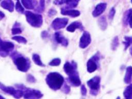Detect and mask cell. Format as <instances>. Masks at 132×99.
I'll use <instances>...</instances> for the list:
<instances>
[{
	"mask_svg": "<svg viewBox=\"0 0 132 99\" xmlns=\"http://www.w3.org/2000/svg\"><path fill=\"white\" fill-rule=\"evenodd\" d=\"M56 13V10H55L54 9H51L49 11H48V15L49 16H52V15H54V14H55Z\"/></svg>",
	"mask_w": 132,
	"mask_h": 99,
	"instance_id": "obj_37",
	"label": "cell"
},
{
	"mask_svg": "<svg viewBox=\"0 0 132 99\" xmlns=\"http://www.w3.org/2000/svg\"><path fill=\"white\" fill-rule=\"evenodd\" d=\"M27 79L28 81L32 82H34L36 81V79H35V77L32 75H31V74H28L27 76Z\"/></svg>",
	"mask_w": 132,
	"mask_h": 99,
	"instance_id": "obj_35",
	"label": "cell"
},
{
	"mask_svg": "<svg viewBox=\"0 0 132 99\" xmlns=\"http://www.w3.org/2000/svg\"><path fill=\"white\" fill-rule=\"evenodd\" d=\"M68 22L67 18H56L53 20L51 26L52 28L55 30L63 28L66 26Z\"/></svg>",
	"mask_w": 132,
	"mask_h": 99,
	"instance_id": "obj_10",
	"label": "cell"
},
{
	"mask_svg": "<svg viewBox=\"0 0 132 99\" xmlns=\"http://www.w3.org/2000/svg\"><path fill=\"white\" fill-rule=\"evenodd\" d=\"M45 9V0H40L38 6L35 9L36 12H43Z\"/></svg>",
	"mask_w": 132,
	"mask_h": 99,
	"instance_id": "obj_24",
	"label": "cell"
},
{
	"mask_svg": "<svg viewBox=\"0 0 132 99\" xmlns=\"http://www.w3.org/2000/svg\"><path fill=\"white\" fill-rule=\"evenodd\" d=\"M101 78L100 76H95L87 81V85L90 89V93L96 95L100 88Z\"/></svg>",
	"mask_w": 132,
	"mask_h": 99,
	"instance_id": "obj_5",
	"label": "cell"
},
{
	"mask_svg": "<svg viewBox=\"0 0 132 99\" xmlns=\"http://www.w3.org/2000/svg\"><path fill=\"white\" fill-rule=\"evenodd\" d=\"M84 27L81 23L79 22H74L71 23L67 28V30L70 32H74L76 29H79L82 30Z\"/></svg>",
	"mask_w": 132,
	"mask_h": 99,
	"instance_id": "obj_17",
	"label": "cell"
},
{
	"mask_svg": "<svg viewBox=\"0 0 132 99\" xmlns=\"http://www.w3.org/2000/svg\"><path fill=\"white\" fill-rule=\"evenodd\" d=\"M5 17V14L0 10V19H2Z\"/></svg>",
	"mask_w": 132,
	"mask_h": 99,
	"instance_id": "obj_39",
	"label": "cell"
},
{
	"mask_svg": "<svg viewBox=\"0 0 132 99\" xmlns=\"http://www.w3.org/2000/svg\"><path fill=\"white\" fill-rule=\"evenodd\" d=\"M12 39L16 41L19 43L26 44L27 43V40L24 37L21 36H15L12 37Z\"/></svg>",
	"mask_w": 132,
	"mask_h": 99,
	"instance_id": "obj_27",
	"label": "cell"
},
{
	"mask_svg": "<svg viewBox=\"0 0 132 99\" xmlns=\"http://www.w3.org/2000/svg\"><path fill=\"white\" fill-rule=\"evenodd\" d=\"M107 4L105 3H102L97 4L92 12V15L94 17L98 16L105 10Z\"/></svg>",
	"mask_w": 132,
	"mask_h": 99,
	"instance_id": "obj_12",
	"label": "cell"
},
{
	"mask_svg": "<svg viewBox=\"0 0 132 99\" xmlns=\"http://www.w3.org/2000/svg\"><path fill=\"white\" fill-rule=\"evenodd\" d=\"M80 92H81V94H82V95L83 96H85L87 94V89L85 87V86L84 85H81V87H80Z\"/></svg>",
	"mask_w": 132,
	"mask_h": 99,
	"instance_id": "obj_33",
	"label": "cell"
},
{
	"mask_svg": "<svg viewBox=\"0 0 132 99\" xmlns=\"http://www.w3.org/2000/svg\"><path fill=\"white\" fill-rule=\"evenodd\" d=\"M63 91L65 93L68 94L69 93V92L70 91V88L69 87V86H68L66 84H65L63 87Z\"/></svg>",
	"mask_w": 132,
	"mask_h": 99,
	"instance_id": "obj_34",
	"label": "cell"
},
{
	"mask_svg": "<svg viewBox=\"0 0 132 99\" xmlns=\"http://www.w3.org/2000/svg\"><path fill=\"white\" fill-rule=\"evenodd\" d=\"M15 9L16 10L20 13H23L24 12V8L22 5L21 4V3L19 1H17V2L15 4Z\"/></svg>",
	"mask_w": 132,
	"mask_h": 99,
	"instance_id": "obj_30",
	"label": "cell"
},
{
	"mask_svg": "<svg viewBox=\"0 0 132 99\" xmlns=\"http://www.w3.org/2000/svg\"><path fill=\"white\" fill-rule=\"evenodd\" d=\"M61 63V59L59 58H56L52 59L48 63L51 66H58Z\"/></svg>",
	"mask_w": 132,
	"mask_h": 99,
	"instance_id": "obj_29",
	"label": "cell"
},
{
	"mask_svg": "<svg viewBox=\"0 0 132 99\" xmlns=\"http://www.w3.org/2000/svg\"><path fill=\"white\" fill-rule=\"evenodd\" d=\"M61 13L62 15H69L72 17H77L78 16L80 13L78 10L75 9H64L63 8H61Z\"/></svg>",
	"mask_w": 132,
	"mask_h": 99,
	"instance_id": "obj_15",
	"label": "cell"
},
{
	"mask_svg": "<svg viewBox=\"0 0 132 99\" xmlns=\"http://www.w3.org/2000/svg\"><path fill=\"white\" fill-rule=\"evenodd\" d=\"M116 99H120V97H119V96H118V97H117V98Z\"/></svg>",
	"mask_w": 132,
	"mask_h": 99,
	"instance_id": "obj_42",
	"label": "cell"
},
{
	"mask_svg": "<svg viewBox=\"0 0 132 99\" xmlns=\"http://www.w3.org/2000/svg\"><path fill=\"white\" fill-rule=\"evenodd\" d=\"M27 22L32 27H40L43 23L42 16L39 14L35 13L31 11L25 12Z\"/></svg>",
	"mask_w": 132,
	"mask_h": 99,
	"instance_id": "obj_3",
	"label": "cell"
},
{
	"mask_svg": "<svg viewBox=\"0 0 132 99\" xmlns=\"http://www.w3.org/2000/svg\"><path fill=\"white\" fill-rule=\"evenodd\" d=\"M123 95L125 99H132V84H130L125 89Z\"/></svg>",
	"mask_w": 132,
	"mask_h": 99,
	"instance_id": "obj_21",
	"label": "cell"
},
{
	"mask_svg": "<svg viewBox=\"0 0 132 99\" xmlns=\"http://www.w3.org/2000/svg\"><path fill=\"white\" fill-rule=\"evenodd\" d=\"M47 35H48L47 32L46 31H43V32H42V34H41V36H42V38H45V37H46L47 36Z\"/></svg>",
	"mask_w": 132,
	"mask_h": 99,
	"instance_id": "obj_38",
	"label": "cell"
},
{
	"mask_svg": "<svg viewBox=\"0 0 132 99\" xmlns=\"http://www.w3.org/2000/svg\"><path fill=\"white\" fill-rule=\"evenodd\" d=\"M100 57L98 54H95L90 58L87 63V71L92 73L96 70L99 67V61Z\"/></svg>",
	"mask_w": 132,
	"mask_h": 99,
	"instance_id": "obj_6",
	"label": "cell"
},
{
	"mask_svg": "<svg viewBox=\"0 0 132 99\" xmlns=\"http://www.w3.org/2000/svg\"><path fill=\"white\" fill-rule=\"evenodd\" d=\"M17 1H19V0H17Z\"/></svg>",
	"mask_w": 132,
	"mask_h": 99,
	"instance_id": "obj_45",
	"label": "cell"
},
{
	"mask_svg": "<svg viewBox=\"0 0 132 99\" xmlns=\"http://www.w3.org/2000/svg\"><path fill=\"white\" fill-rule=\"evenodd\" d=\"M129 10V19L128 23L129 24V26L132 28V9H130Z\"/></svg>",
	"mask_w": 132,
	"mask_h": 99,
	"instance_id": "obj_32",
	"label": "cell"
},
{
	"mask_svg": "<svg viewBox=\"0 0 132 99\" xmlns=\"http://www.w3.org/2000/svg\"><path fill=\"white\" fill-rule=\"evenodd\" d=\"M21 88L23 91L24 98L25 99H40L43 96L42 93L39 90L25 87Z\"/></svg>",
	"mask_w": 132,
	"mask_h": 99,
	"instance_id": "obj_4",
	"label": "cell"
},
{
	"mask_svg": "<svg viewBox=\"0 0 132 99\" xmlns=\"http://www.w3.org/2000/svg\"><path fill=\"white\" fill-rule=\"evenodd\" d=\"M115 13H116V10L113 7L111 8L109 13V19L110 20H112L114 16Z\"/></svg>",
	"mask_w": 132,
	"mask_h": 99,
	"instance_id": "obj_31",
	"label": "cell"
},
{
	"mask_svg": "<svg viewBox=\"0 0 132 99\" xmlns=\"http://www.w3.org/2000/svg\"><path fill=\"white\" fill-rule=\"evenodd\" d=\"M24 7L28 9H33L37 5V0H21Z\"/></svg>",
	"mask_w": 132,
	"mask_h": 99,
	"instance_id": "obj_18",
	"label": "cell"
},
{
	"mask_svg": "<svg viewBox=\"0 0 132 99\" xmlns=\"http://www.w3.org/2000/svg\"><path fill=\"white\" fill-rule=\"evenodd\" d=\"M76 68L77 65L74 61H72L71 62L67 61L65 63L63 66L64 71L68 75L76 70Z\"/></svg>",
	"mask_w": 132,
	"mask_h": 99,
	"instance_id": "obj_13",
	"label": "cell"
},
{
	"mask_svg": "<svg viewBox=\"0 0 132 99\" xmlns=\"http://www.w3.org/2000/svg\"><path fill=\"white\" fill-rule=\"evenodd\" d=\"M14 44L10 41H2L0 43V55L5 57L8 55L9 52L14 48Z\"/></svg>",
	"mask_w": 132,
	"mask_h": 99,
	"instance_id": "obj_7",
	"label": "cell"
},
{
	"mask_svg": "<svg viewBox=\"0 0 132 99\" xmlns=\"http://www.w3.org/2000/svg\"><path fill=\"white\" fill-rule=\"evenodd\" d=\"M129 52H130V54L131 55H132V46L130 47V50H129Z\"/></svg>",
	"mask_w": 132,
	"mask_h": 99,
	"instance_id": "obj_40",
	"label": "cell"
},
{
	"mask_svg": "<svg viewBox=\"0 0 132 99\" xmlns=\"http://www.w3.org/2000/svg\"><path fill=\"white\" fill-rule=\"evenodd\" d=\"M11 57L13 60L14 63L19 71L26 72L30 68V62L29 60L17 52H14L12 53Z\"/></svg>",
	"mask_w": 132,
	"mask_h": 99,
	"instance_id": "obj_2",
	"label": "cell"
},
{
	"mask_svg": "<svg viewBox=\"0 0 132 99\" xmlns=\"http://www.w3.org/2000/svg\"><path fill=\"white\" fill-rule=\"evenodd\" d=\"M1 1V0H0V1Z\"/></svg>",
	"mask_w": 132,
	"mask_h": 99,
	"instance_id": "obj_46",
	"label": "cell"
},
{
	"mask_svg": "<svg viewBox=\"0 0 132 99\" xmlns=\"http://www.w3.org/2000/svg\"><path fill=\"white\" fill-rule=\"evenodd\" d=\"M80 0H66L65 3L67 6L63 8L64 9H71V8L76 7Z\"/></svg>",
	"mask_w": 132,
	"mask_h": 99,
	"instance_id": "obj_20",
	"label": "cell"
},
{
	"mask_svg": "<svg viewBox=\"0 0 132 99\" xmlns=\"http://www.w3.org/2000/svg\"><path fill=\"white\" fill-rule=\"evenodd\" d=\"M98 26H100V28L102 30H104L106 29L107 26V23L106 18L104 16H102L98 19Z\"/></svg>",
	"mask_w": 132,
	"mask_h": 99,
	"instance_id": "obj_22",
	"label": "cell"
},
{
	"mask_svg": "<svg viewBox=\"0 0 132 99\" xmlns=\"http://www.w3.org/2000/svg\"><path fill=\"white\" fill-rule=\"evenodd\" d=\"M55 39L57 43L61 44L63 46H67L68 45V39L59 32H56L55 33Z\"/></svg>",
	"mask_w": 132,
	"mask_h": 99,
	"instance_id": "obj_14",
	"label": "cell"
},
{
	"mask_svg": "<svg viewBox=\"0 0 132 99\" xmlns=\"http://www.w3.org/2000/svg\"><path fill=\"white\" fill-rule=\"evenodd\" d=\"M68 80L70 83L73 86L77 87L80 85L81 81L77 70H75L68 75Z\"/></svg>",
	"mask_w": 132,
	"mask_h": 99,
	"instance_id": "obj_11",
	"label": "cell"
},
{
	"mask_svg": "<svg viewBox=\"0 0 132 99\" xmlns=\"http://www.w3.org/2000/svg\"><path fill=\"white\" fill-rule=\"evenodd\" d=\"M125 41L123 42L124 44V48L126 50L132 44V37L131 36H125Z\"/></svg>",
	"mask_w": 132,
	"mask_h": 99,
	"instance_id": "obj_25",
	"label": "cell"
},
{
	"mask_svg": "<svg viewBox=\"0 0 132 99\" xmlns=\"http://www.w3.org/2000/svg\"><path fill=\"white\" fill-rule=\"evenodd\" d=\"M131 3H132V0H131Z\"/></svg>",
	"mask_w": 132,
	"mask_h": 99,
	"instance_id": "obj_44",
	"label": "cell"
},
{
	"mask_svg": "<svg viewBox=\"0 0 132 99\" xmlns=\"http://www.w3.org/2000/svg\"><path fill=\"white\" fill-rule=\"evenodd\" d=\"M132 76V67L129 66L126 68L124 81L126 84H129L131 81Z\"/></svg>",
	"mask_w": 132,
	"mask_h": 99,
	"instance_id": "obj_19",
	"label": "cell"
},
{
	"mask_svg": "<svg viewBox=\"0 0 132 99\" xmlns=\"http://www.w3.org/2000/svg\"><path fill=\"white\" fill-rule=\"evenodd\" d=\"M16 24H14V27L11 29V33L12 35H16L22 32L21 28L20 27V24L16 22Z\"/></svg>",
	"mask_w": 132,
	"mask_h": 99,
	"instance_id": "obj_26",
	"label": "cell"
},
{
	"mask_svg": "<svg viewBox=\"0 0 132 99\" xmlns=\"http://www.w3.org/2000/svg\"><path fill=\"white\" fill-rule=\"evenodd\" d=\"M0 99H5L3 96H2L1 95H0Z\"/></svg>",
	"mask_w": 132,
	"mask_h": 99,
	"instance_id": "obj_41",
	"label": "cell"
},
{
	"mask_svg": "<svg viewBox=\"0 0 132 99\" xmlns=\"http://www.w3.org/2000/svg\"><path fill=\"white\" fill-rule=\"evenodd\" d=\"M0 89L7 93L13 95L16 98H20L23 95L22 90H16L13 87L6 86L1 82H0Z\"/></svg>",
	"mask_w": 132,
	"mask_h": 99,
	"instance_id": "obj_8",
	"label": "cell"
},
{
	"mask_svg": "<svg viewBox=\"0 0 132 99\" xmlns=\"http://www.w3.org/2000/svg\"><path fill=\"white\" fill-rule=\"evenodd\" d=\"M46 82L53 90H57L61 88L64 83L63 77L58 72H50L46 77Z\"/></svg>",
	"mask_w": 132,
	"mask_h": 99,
	"instance_id": "obj_1",
	"label": "cell"
},
{
	"mask_svg": "<svg viewBox=\"0 0 132 99\" xmlns=\"http://www.w3.org/2000/svg\"><path fill=\"white\" fill-rule=\"evenodd\" d=\"M1 6L5 9L12 12L14 10V5L12 0H3L1 4Z\"/></svg>",
	"mask_w": 132,
	"mask_h": 99,
	"instance_id": "obj_16",
	"label": "cell"
},
{
	"mask_svg": "<svg viewBox=\"0 0 132 99\" xmlns=\"http://www.w3.org/2000/svg\"><path fill=\"white\" fill-rule=\"evenodd\" d=\"M91 41V36L89 32L85 31L80 38L79 46L81 48H85L88 46Z\"/></svg>",
	"mask_w": 132,
	"mask_h": 99,
	"instance_id": "obj_9",
	"label": "cell"
},
{
	"mask_svg": "<svg viewBox=\"0 0 132 99\" xmlns=\"http://www.w3.org/2000/svg\"><path fill=\"white\" fill-rule=\"evenodd\" d=\"M2 41V39H1V38H0V43L1 42V41Z\"/></svg>",
	"mask_w": 132,
	"mask_h": 99,
	"instance_id": "obj_43",
	"label": "cell"
},
{
	"mask_svg": "<svg viewBox=\"0 0 132 99\" xmlns=\"http://www.w3.org/2000/svg\"><path fill=\"white\" fill-rule=\"evenodd\" d=\"M32 60L34 63L39 66L41 67H44V64L42 63V61L41 60L40 56L37 54H34L32 55Z\"/></svg>",
	"mask_w": 132,
	"mask_h": 99,
	"instance_id": "obj_23",
	"label": "cell"
},
{
	"mask_svg": "<svg viewBox=\"0 0 132 99\" xmlns=\"http://www.w3.org/2000/svg\"><path fill=\"white\" fill-rule=\"evenodd\" d=\"M119 42L118 37L116 36L113 38V39L112 41V43H111V49L113 51L116 50L119 45Z\"/></svg>",
	"mask_w": 132,
	"mask_h": 99,
	"instance_id": "obj_28",
	"label": "cell"
},
{
	"mask_svg": "<svg viewBox=\"0 0 132 99\" xmlns=\"http://www.w3.org/2000/svg\"><path fill=\"white\" fill-rule=\"evenodd\" d=\"M65 2L66 0H54L53 3L56 5H61L65 3Z\"/></svg>",
	"mask_w": 132,
	"mask_h": 99,
	"instance_id": "obj_36",
	"label": "cell"
}]
</instances>
